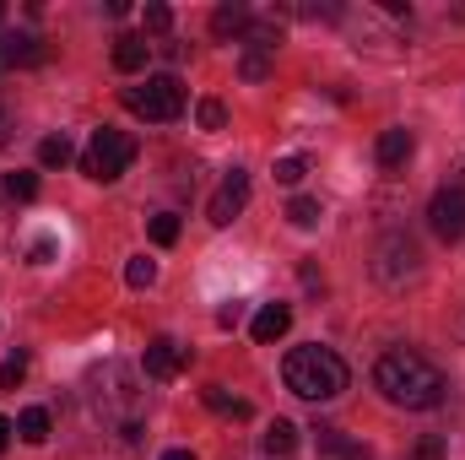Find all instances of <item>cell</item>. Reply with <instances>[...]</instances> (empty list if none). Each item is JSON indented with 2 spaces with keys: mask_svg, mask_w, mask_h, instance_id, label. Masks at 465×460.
Segmentation results:
<instances>
[{
  "mask_svg": "<svg viewBox=\"0 0 465 460\" xmlns=\"http://www.w3.org/2000/svg\"><path fill=\"white\" fill-rule=\"evenodd\" d=\"M238 320H243V304H223V309H217V325H223V331H232Z\"/></svg>",
  "mask_w": 465,
  "mask_h": 460,
  "instance_id": "cell-32",
  "label": "cell"
},
{
  "mask_svg": "<svg viewBox=\"0 0 465 460\" xmlns=\"http://www.w3.org/2000/svg\"><path fill=\"white\" fill-rule=\"evenodd\" d=\"M163 460H195V455H190V450H168Z\"/></svg>",
  "mask_w": 465,
  "mask_h": 460,
  "instance_id": "cell-36",
  "label": "cell"
},
{
  "mask_svg": "<svg viewBox=\"0 0 465 460\" xmlns=\"http://www.w3.org/2000/svg\"><path fill=\"white\" fill-rule=\"evenodd\" d=\"M141 27H146V33H168V27H173V11H168V5H146V11H141Z\"/></svg>",
  "mask_w": 465,
  "mask_h": 460,
  "instance_id": "cell-27",
  "label": "cell"
},
{
  "mask_svg": "<svg viewBox=\"0 0 465 460\" xmlns=\"http://www.w3.org/2000/svg\"><path fill=\"white\" fill-rule=\"evenodd\" d=\"M373 276L384 287H406L411 276H422V249L411 233H384L379 249H373Z\"/></svg>",
  "mask_w": 465,
  "mask_h": 460,
  "instance_id": "cell-6",
  "label": "cell"
},
{
  "mask_svg": "<svg viewBox=\"0 0 465 460\" xmlns=\"http://www.w3.org/2000/svg\"><path fill=\"white\" fill-rule=\"evenodd\" d=\"M146 60H152L146 33H119V38H114V71L135 76V71H146Z\"/></svg>",
  "mask_w": 465,
  "mask_h": 460,
  "instance_id": "cell-12",
  "label": "cell"
},
{
  "mask_svg": "<svg viewBox=\"0 0 465 460\" xmlns=\"http://www.w3.org/2000/svg\"><path fill=\"white\" fill-rule=\"evenodd\" d=\"M11 434H16V423H11V417H0V455H5V445H11Z\"/></svg>",
  "mask_w": 465,
  "mask_h": 460,
  "instance_id": "cell-34",
  "label": "cell"
},
{
  "mask_svg": "<svg viewBox=\"0 0 465 460\" xmlns=\"http://www.w3.org/2000/svg\"><path fill=\"white\" fill-rule=\"evenodd\" d=\"M49 434H54V417H49L44 406H27V412L16 417V439H22V445H49Z\"/></svg>",
  "mask_w": 465,
  "mask_h": 460,
  "instance_id": "cell-16",
  "label": "cell"
},
{
  "mask_svg": "<svg viewBox=\"0 0 465 460\" xmlns=\"http://www.w3.org/2000/svg\"><path fill=\"white\" fill-rule=\"evenodd\" d=\"M190 363V346H179L173 336H152L146 342V379H173Z\"/></svg>",
  "mask_w": 465,
  "mask_h": 460,
  "instance_id": "cell-9",
  "label": "cell"
},
{
  "mask_svg": "<svg viewBox=\"0 0 465 460\" xmlns=\"http://www.w3.org/2000/svg\"><path fill=\"white\" fill-rule=\"evenodd\" d=\"M71 157H76V146H71L65 135H44V141H38V163H44V168H65Z\"/></svg>",
  "mask_w": 465,
  "mask_h": 460,
  "instance_id": "cell-20",
  "label": "cell"
},
{
  "mask_svg": "<svg viewBox=\"0 0 465 460\" xmlns=\"http://www.w3.org/2000/svg\"><path fill=\"white\" fill-rule=\"evenodd\" d=\"M130 163H135V141L124 130H114V125L93 130L87 146H82V174L98 179V185H114L119 174H130Z\"/></svg>",
  "mask_w": 465,
  "mask_h": 460,
  "instance_id": "cell-4",
  "label": "cell"
},
{
  "mask_svg": "<svg viewBox=\"0 0 465 460\" xmlns=\"http://www.w3.org/2000/svg\"><path fill=\"white\" fill-rule=\"evenodd\" d=\"M373 390H379L390 406L428 412V406L444 401V374H439V363H428L422 352H411V346H390V352L373 363Z\"/></svg>",
  "mask_w": 465,
  "mask_h": 460,
  "instance_id": "cell-2",
  "label": "cell"
},
{
  "mask_svg": "<svg viewBox=\"0 0 465 460\" xmlns=\"http://www.w3.org/2000/svg\"><path fill=\"white\" fill-rule=\"evenodd\" d=\"M243 27H249V5L232 0V5H217L212 11V33L217 38H243Z\"/></svg>",
  "mask_w": 465,
  "mask_h": 460,
  "instance_id": "cell-17",
  "label": "cell"
},
{
  "mask_svg": "<svg viewBox=\"0 0 465 460\" xmlns=\"http://www.w3.org/2000/svg\"><path fill=\"white\" fill-rule=\"evenodd\" d=\"M22 379H27V352H16V357L0 363V390H16Z\"/></svg>",
  "mask_w": 465,
  "mask_h": 460,
  "instance_id": "cell-26",
  "label": "cell"
},
{
  "mask_svg": "<svg viewBox=\"0 0 465 460\" xmlns=\"http://www.w3.org/2000/svg\"><path fill=\"white\" fill-rule=\"evenodd\" d=\"M16 65H44V44L33 33H0V71Z\"/></svg>",
  "mask_w": 465,
  "mask_h": 460,
  "instance_id": "cell-11",
  "label": "cell"
},
{
  "mask_svg": "<svg viewBox=\"0 0 465 460\" xmlns=\"http://www.w3.org/2000/svg\"><path fill=\"white\" fill-rule=\"evenodd\" d=\"M238 76H243V82H265V76H271V60H265V55H243V60H238Z\"/></svg>",
  "mask_w": 465,
  "mask_h": 460,
  "instance_id": "cell-28",
  "label": "cell"
},
{
  "mask_svg": "<svg viewBox=\"0 0 465 460\" xmlns=\"http://www.w3.org/2000/svg\"><path fill=\"white\" fill-rule=\"evenodd\" d=\"M314 445H320V455H336V460H341V455H347V445H351V439L341 434V428L320 423V428H314Z\"/></svg>",
  "mask_w": 465,
  "mask_h": 460,
  "instance_id": "cell-25",
  "label": "cell"
},
{
  "mask_svg": "<svg viewBox=\"0 0 465 460\" xmlns=\"http://www.w3.org/2000/svg\"><path fill=\"white\" fill-rule=\"evenodd\" d=\"M287 325H292V309H287V304H265V309L254 315L249 336H254L260 346H271V342H282V336H287Z\"/></svg>",
  "mask_w": 465,
  "mask_h": 460,
  "instance_id": "cell-13",
  "label": "cell"
},
{
  "mask_svg": "<svg viewBox=\"0 0 465 460\" xmlns=\"http://www.w3.org/2000/svg\"><path fill=\"white\" fill-rule=\"evenodd\" d=\"M411 152H417V135H411L406 125L384 130V135H379V146H373V157H379V168H384V174L406 168V163H411Z\"/></svg>",
  "mask_w": 465,
  "mask_h": 460,
  "instance_id": "cell-10",
  "label": "cell"
},
{
  "mask_svg": "<svg viewBox=\"0 0 465 460\" xmlns=\"http://www.w3.org/2000/svg\"><path fill=\"white\" fill-rule=\"evenodd\" d=\"M49 260H54V238H49V233H38V238L27 244V265H49Z\"/></svg>",
  "mask_w": 465,
  "mask_h": 460,
  "instance_id": "cell-30",
  "label": "cell"
},
{
  "mask_svg": "<svg viewBox=\"0 0 465 460\" xmlns=\"http://www.w3.org/2000/svg\"><path fill=\"white\" fill-rule=\"evenodd\" d=\"M0 195H5V201H38V174H27V168H16V174H5V185H0Z\"/></svg>",
  "mask_w": 465,
  "mask_h": 460,
  "instance_id": "cell-21",
  "label": "cell"
},
{
  "mask_svg": "<svg viewBox=\"0 0 465 460\" xmlns=\"http://www.w3.org/2000/svg\"><path fill=\"white\" fill-rule=\"evenodd\" d=\"M87 406H93V417L119 434L124 445H135L141 439V428H146V390H141V374L130 368V363H98L93 374H87Z\"/></svg>",
  "mask_w": 465,
  "mask_h": 460,
  "instance_id": "cell-1",
  "label": "cell"
},
{
  "mask_svg": "<svg viewBox=\"0 0 465 460\" xmlns=\"http://www.w3.org/2000/svg\"><path fill=\"white\" fill-rule=\"evenodd\" d=\"M320 217H325V206H320L314 195H292V201H287V223H292V228H320Z\"/></svg>",
  "mask_w": 465,
  "mask_h": 460,
  "instance_id": "cell-19",
  "label": "cell"
},
{
  "mask_svg": "<svg viewBox=\"0 0 465 460\" xmlns=\"http://www.w3.org/2000/svg\"><path fill=\"white\" fill-rule=\"evenodd\" d=\"M282 379H287V390L292 395H303V401H336L341 390H347V357L341 352H331V346H292L287 352V363H282Z\"/></svg>",
  "mask_w": 465,
  "mask_h": 460,
  "instance_id": "cell-3",
  "label": "cell"
},
{
  "mask_svg": "<svg viewBox=\"0 0 465 460\" xmlns=\"http://www.w3.org/2000/svg\"><path fill=\"white\" fill-rule=\"evenodd\" d=\"M195 119H201V130H223V125H228V109H223L217 98H206V104L195 109Z\"/></svg>",
  "mask_w": 465,
  "mask_h": 460,
  "instance_id": "cell-29",
  "label": "cell"
},
{
  "mask_svg": "<svg viewBox=\"0 0 465 460\" xmlns=\"http://www.w3.org/2000/svg\"><path fill=\"white\" fill-rule=\"evenodd\" d=\"M417 460H444V439H439V434H428V439L417 445Z\"/></svg>",
  "mask_w": 465,
  "mask_h": 460,
  "instance_id": "cell-31",
  "label": "cell"
},
{
  "mask_svg": "<svg viewBox=\"0 0 465 460\" xmlns=\"http://www.w3.org/2000/svg\"><path fill=\"white\" fill-rule=\"evenodd\" d=\"M243 206H249V174H243V168H232L228 179L217 185V195L206 201V223H212V228H228Z\"/></svg>",
  "mask_w": 465,
  "mask_h": 460,
  "instance_id": "cell-8",
  "label": "cell"
},
{
  "mask_svg": "<svg viewBox=\"0 0 465 460\" xmlns=\"http://www.w3.org/2000/svg\"><path fill=\"white\" fill-rule=\"evenodd\" d=\"M124 109L141 115V119H152V125H168V119L184 115V82H179L173 71L146 76V87H124Z\"/></svg>",
  "mask_w": 465,
  "mask_h": 460,
  "instance_id": "cell-5",
  "label": "cell"
},
{
  "mask_svg": "<svg viewBox=\"0 0 465 460\" xmlns=\"http://www.w3.org/2000/svg\"><path fill=\"white\" fill-rule=\"evenodd\" d=\"M11 135H16V125H11V115H5V109H0V152H5V146H11Z\"/></svg>",
  "mask_w": 465,
  "mask_h": 460,
  "instance_id": "cell-33",
  "label": "cell"
},
{
  "mask_svg": "<svg viewBox=\"0 0 465 460\" xmlns=\"http://www.w3.org/2000/svg\"><path fill=\"white\" fill-rule=\"evenodd\" d=\"M238 44H249V55H276V44H282V22H276V16H249V27H243Z\"/></svg>",
  "mask_w": 465,
  "mask_h": 460,
  "instance_id": "cell-14",
  "label": "cell"
},
{
  "mask_svg": "<svg viewBox=\"0 0 465 460\" xmlns=\"http://www.w3.org/2000/svg\"><path fill=\"white\" fill-rule=\"evenodd\" d=\"M428 228H433V238H444V244H460L465 238V190L460 185H450V190H439L428 201Z\"/></svg>",
  "mask_w": 465,
  "mask_h": 460,
  "instance_id": "cell-7",
  "label": "cell"
},
{
  "mask_svg": "<svg viewBox=\"0 0 465 460\" xmlns=\"http://www.w3.org/2000/svg\"><path fill=\"white\" fill-rule=\"evenodd\" d=\"M303 179H309V157H303V152H287V157H276V185H292V190H298Z\"/></svg>",
  "mask_w": 465,
  "mask_h": 460,
  "instance_id": "cell-22",
  "label": "cell"
},
{
  "mask_svg": "<svg viewBox=\"0 0 465 460\" xmlns=\"http://www.w3.org/2000/svg\"><path fill=\"white\" fill-rule=\"evenodd\" d=\"M260 445H265V455H292V450H298V428H292L287 417H276V423L265 428Z\"/></svg>",
  "mask_w": 465,
  "mask_h": 460,
  "instance_id": "cell-18",
  "label": "cell"
},
{
  "mask_svg": "<svg viewBox=\"0 0 465 460\" xmlns=\"http://www.w3.org/2000/svg\"><path fill=\"white\" fill-rule=\"evenodd\" d=\"M124 282H130L135 293H141V287H152V282H157V260H146V255H130V260H124Z\"/></svg>",
  "mask_w": 465,
  "mask_h": 460,
  "instance_id": "cell-23",
  "label": "cell"
},
{
  "mask_svg": "<svg viewBox=\"0 0 465 460\" xmlns=\"http://www.w3.org/2000/svg\"><path fill=\"white\" fill-rule=\"evenodd\" d=\"M201 401H206L217 417H232V423H249V417H254V406H249V401H238V395H228L223 385H206V390H201Z\"/></svg>",
  "mask_w": 465,
  "mask_h": 460,
  "instance_id": "cell-15",
  "label": "cell"
},
{
  "mask_svg": "<svg viewBox=\"0 0 465 460\" xmlns=\"http://www.w3.org/2000/svg\"><path fill=\"white\" fill-rule=\"evenodd\" d=\"M0 16H5V5H0Z\"/></svg>",
  "mask_w": 465,
  "mask_h": 460,
  "instance_id": "cell-37",
  "label": "cell"
},
{
  "mask_svg": "<svg viewBox=\"0 0 465 460\" xmlns=\"http://www.w3.org/2000/svg\"><path fill=\"white\" fill-rule=\"evenodd\" d=\"M341 460H373V450H368V445H347V455Z\"/></svg>",
  "mask_w": 465,
  "mask_h": 460,
  "instance_id": "cell-35",
  "label": "cell"
},
{
  "mask_svg": "<svg viewBox=\"0 0 465 460\" xmlns=\"http://www.w3.org/2000/svg\"><path fill=\"white\" fill-rule=\"evenodd\" d=\"M179 233H184L179 212H157V217H152V244H163V249H168V244H179Z\"/></svg>",
  "mask_w": 465,
  "mask_h": 460,
  "instance_id": "cell-24",
  "label": "cell"
}]
</instances>
